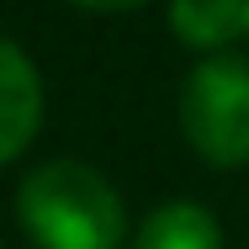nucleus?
Masks as SVG:
<instances>
[{
	"instance_id": "obj_3",
	"label": "nucleus",
	"mask_w": 249,
	"mask_h": 249,
	"mask_svg": "<svg viewBox=\"0 0 249 249\" xmlns=\"http://www.w3.org/2000/svg\"><path fill=\"white\" fill-rule=\"evenodd\" d=\"M37 122H43V80L27 53L0 37V164L32 143Z\"/></svg>"
},
{
	"instance_id": "obj_4",
	"label": "nucleus",
	"mask_w": 249,
	"mask_h": 249,
	"mask_svg": "<svg viewBox=\"0 0 249 249\" xmlns=\"http://www.w3.org/2000/svg\"><path fill=\"white\" fill-rule=\"evenodd\" d=\"M133 249H223V228L196 201H164L143 217Z\"/></svg>"
},
{
	"instance_id": "obj_2",
	"label": "nucleus",
	"mask_w": 249,
	"mask_h": 249,
	"mask_svg": "<svg viewBox=\"0 0 249 249\" xmlns=\"http://www.w3.org/2000/svg\"><path fill=\"white\" fill-rule=\"evenodd\" d=\"M180 127L191 138V149L233 170L249 164V64L244 58H207L191 69L186 90H180Z\"/></svg>"
},
{
	"instance_id": "obj_5",
	"label": "nucleus",
	"mask_w": 249,
	"mask_h": 249,
	"mask_svg": "<svg viewBox=\"0 0 249 249\" xmlns=\"http://www.w3.org/2000/svg\"><path fill=\"white\" fill-rule=\"evenodd\" d=\"M170 27L186 48H223L249 32V0H170Z\"/></svg>"
},
{
	"instance_id": "obj_1",
	"label": "nucleus",
	"mask_w": 249,
	"mask_h": 249,
	"mask_svg": "<svg viewBox=\"0 0 249 249\" xmlns=\"http://www.w3.org/2000/svg\"><path fill=\"white\" fill-rule=\"evenodd\" d=\"M16 217L37 249H117L127 233L122 196L101 170L80 159H53L32 170L16 191Z\"/></svg>"
},
{
	"instance_id": "obj_6",
	"label": "nucleus",
	"mask_w": 249,
	"mask_h": 249,
	"mask_svg": "<svg viewBox=\"0 0 249 249\" xmlns=\"http://www.w3.org/2000/svg\"><path fill=\"white\" fill-rule=\"evenodd\" d=\"M80 5H96V11H127V5H143V0H80Z\"/></svg>"
}]
</instances>
